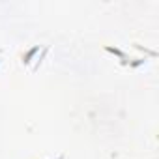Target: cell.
<instances>
[{"label":"cell","mask_w":159,"mask_h":159,"mask_svg":"<svg viewBox=\"0 0 159 159\" xmlns=\"http://www.w3.org/2000/svg\"><path fill=\"white\" fill-rule=\"evenodd\" d=\"M146 62V58H131V62H129V67L131 69H137L139 66H142Z\"/></svg>","instance_id":"obj_3"},{"label":"cell","mask_w":159,"mask_h":159,"mask_svg":"<svg viewBox=\"0 0 159 159\" xmlns=\"http://www.w3.org/2000/svg\"><path fill=\"white\" fill-rule=\"evenodd\" d=\"M41 49H43L41 45H34L32 49H28L26 52H23V54H21V64L26 67V66H30L32 62H36V58H38V54H39Z\"/></svg>","instance_id":"obj_2"},{"label":"cell","mask_w":159,"mask_h":159,"mask_svg":"<svg viewBox=\"0 0 159 159\" xmlns=\"http://www.w3.org/2000/svg\"><path fill=\"white\" fill-rule=\"evenodd\" d=\"M103 51H105V52H109V54H112V56H116V58H118V62H120L122 66H129V62H131V56H129L127 52H124L122 49H118V47L103 45Z\"/></svg>","instance_id":"obj_1"},{"label":"cell","mask_w":159,"mask_h":159,"mask_svg":"<svg viewBox=\"0 0 159 159\" xmlns=\"http://www.w3.org/2000/svg\"><path fill=\"white\" fill-rule=\"evenodd\" d=\"M2 62H4V60H2V51H0V66H2Z\"/></svg>","instance_id":"obj_5"},{"label":"cell","mask_w":159,"mask_h":159,"mask_svg":"<svg viewBox=\"0 0 159 159\" xmlns=\"http://www.w3.org/2000/svg\"><path fill=\"white\" fill-rule=\"evenodd\" d=\"M39 159H43V157H39ZM54 159H66V155H64V153H60V155H58V157H54Z\"/></svg>","instance_id":"obj_4"}]
</instances>
